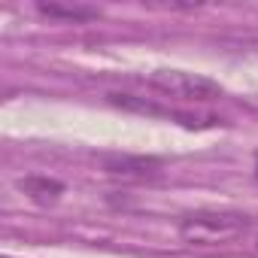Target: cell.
<instances>
[{
  "mask_svg": "<svg viewBox=\"0 0 258 258\" xmlns=\"http://www.w3.org/2000/svg\"><path fill=\"white\" fill-rule=\"evenodd\" d=\"M252 231V219L234 210H198L182 216L179 222V240L185 246H225Z\"/></svg>",
  "mask_w": 258,
  "mask_h": 258,
  "instance_id": "1",
  "label": "cell"
},
{
  "mask_svg": "<svg viewBox=\"0 0 258 258\" xmlns=\"http://www.w3.org/2000/svg\"><path fill=\"white\" fill-rule=\"evenodd\" d=\"M149 85L164 97L185 100V103H210L222 97V85L216 79L204 73H188V70H155L149 76Z\"/></svg>",
  "mask_w": 258,
  "mask_h": 258,
  "instance_id": "2",
  "label": "cell"
},
{
  "mask_svg": "<svg viewBox=\"0 0 258 258\" xmlns=\"http://www.w3.org/2000/svg\"><path fill=\"white\" fill-rule=\"evenodd\" d=\"M103 170L109 176H121V179H155L161 173V161L149 158V155H109L103 158Z\"/></svg>",
  "mask_w": 258,
  "mask_h": 258,
  "instance_id": "3",
  "label": "cell"
},
{
  "mask_svg": "<svg viewBox=\"0 0 258 258\" xmlns=\"http://www.w3.org/2000/svg\"><path fill=\"white\" fill-rule=\"evenodd\" d=\"M16 185H19L22 195H28V198H31L34 204H40V207H52V204H58L61 195H64V182H61V179L40 176V173H34V176H22Z\"/></svg>",
  "mask_w": 258,
  "mask_h": 258,
  "instance_id": "4",
  "label": "cell"
},
{
  "mask_svg": "<svg viewBox=\"0 0 258 258\" xmlns=\"http://www.w3.org/2000/svg\"><path fill=\"white\" fill-rule=\"evenodd\" d=\"M37 13L55 22H97L100 10L97 7H85V4H58V0H49V4H37Z\"/></svg>",
  "mask_w": 258,
  "mask_h": 258,
  "instance_id": "5",
  "label": "cell"
},
{
  "mask_svg": "<svg viewBox=\"0 0 258 258\" xmlns=\"http://www.w3.org/2000/svg\"><path fill=\"white\" fill-rule=\"evenodd\" d=\"M255 176H258V155H255Z\"/></svg>",
  "mask_w": 258,
  "mask_h": 258,
  "instance_id": "6",
  "label": "cell"
}]
</instances>
